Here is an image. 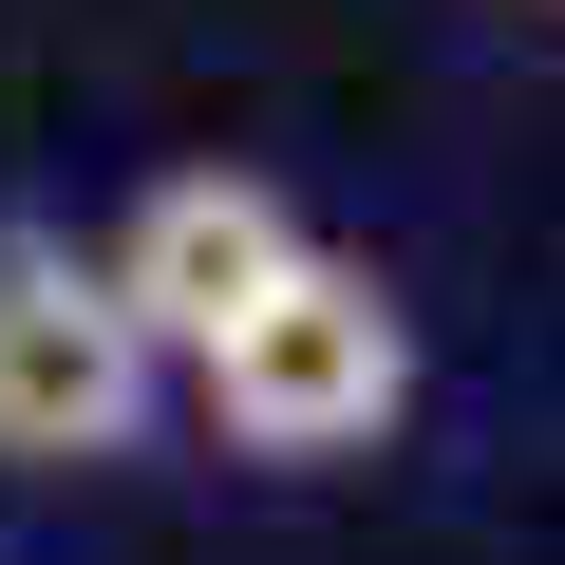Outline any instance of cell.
<instances>
[{
    "label": "cell",
    "mask_w": 565,
    "mask_h": 565,
    "mask_svg": "<svg viewBox=\"0 0 565 565\" xmlns=\"http://www.w3.org/2000/svg\"><path fill=\"white\" fill-rule=\"evenodd\" d=\"M189 377H207V415H226L245 452L302 471V452H377V434H396V396H415V321H396V282H377V264L302 245V264H282L264 302L189 359Z\"/></svg>",
    "instance_id": "6da1fadb"
},
{
    "label": "cell",
    "mask_w": 565,
    "mask_h": 565,
    "mask_svg": "<svg viewBox=\"0 0 565 565\" xmlns=\"http://www.w3.org/2000/svg\"><path fill=\"white\" fill-rule=\"evenodd\" d=\"M151 415V340L114 321V282L57 226H0V452L20 471H95Z\"/></svg>",
    "instance_id": "7a4b0ae2"
},
{
    "label": "cell",
    "mask_w": 565,
    "mask_h": 565,
    "mask_svg": "<svg viewBox=\"0 0 565 565\" xmlns=\"http://www.w3.org/2000/svg\"><path fill=\"white\" fill-rule=\"evenodd\" d=\"M282 264H302L282 189H245V170H170V189H151V207L114 226V264H95V282H114V321H132L151 359H207V340H226V321L264 302Z\"/></svg>",
    "instance_id": "3957f363"
}]
</instances>
